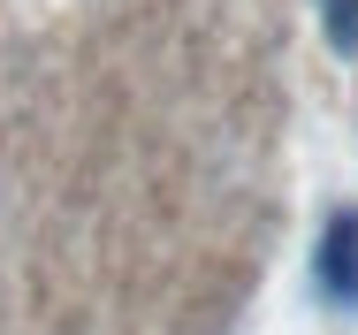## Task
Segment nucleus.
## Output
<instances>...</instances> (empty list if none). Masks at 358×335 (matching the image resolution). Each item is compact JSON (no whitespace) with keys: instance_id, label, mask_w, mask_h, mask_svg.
<instances>
[{"instance_id":"f257e3e1","label":"nucleus","mask_w":358,"mask_h":335,"mask_svg":"<svg viewBox=\"0 0 358 335\" xmlns=\"http://www.w3.org/2000/svg\"><path fill=\"white\" fill-rule=\"evenodd\" d=\"M305 274H313V297H320V305L358 313V206H336V213L320 221Z\"/></svg>"},{"instance_id":"f03ea898","label":"nucleus","mask_w":358,"mask_h":335,"mask_svg":"<svg viewBox=\"0 0 358 335\" xmlns=\"http://www.w3.org/2000/svg\"><path fill=\"white\" fill-rule=\"evenodd\" d=\"M320 8V31L336 54H358V0H313Z\"/></svg>"}]
</instances>
